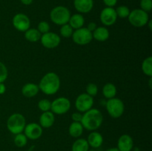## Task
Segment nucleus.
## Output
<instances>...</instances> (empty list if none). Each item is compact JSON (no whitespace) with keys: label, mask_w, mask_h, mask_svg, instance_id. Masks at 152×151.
Returning <instances> with one entry per match:
<instances>
[{"label":"nucleus","mask_w":152,"mask_h":151,"mask_svg":"<svg viewBox=\"0 0 152 151\" xmlns=\"http://www.w3.org/2000/svg\"><path fill=\"white\" fill-rule=\"evenodd\" d=\"M99 18L102 25L105 26H111L116 23L118 17L114 7H106L102 10Z\"/></svg>","instance_id":"f8f14e48"},{"label":"nucleus","mask_w":152,"mask_h":151,"mask_svg":"<svg viewBox=\"0 0 152 151\" xmlns=\"http://www.w3.org/2000/svg\"><path fill=\"white\" fill-rule=\"evenodd\" d=\"M68 24L74 30L83 28L85 24L84 16L81 13H75L74 15H71L68 21Z\"/></svg>","instance_id":"aec40b11"},{"label":"nucleus","mask_w":152,"mask_h":151,"mask_svg":"<svg viewBox=\"0 0 152 151\" xmlns=\"http://www.w3.org/2000/svg\"><path fill=\"white\" fill-rule=\"evenodd\" d=\"M38 107L42 112H46V111H50L51 107V102L48 99H42L38 102Z\"/></svg>","instance_id":"c85d7f7f"},{"label":"nucleus","mask_w":152,"mask_h":151,"mask_svg":"<svg viewBox=\"0 0 152 151\" xmlns=\"http://www.w3.org/2000/svg\"><path fill=\"white\" fill-rule=\"evenodd\" d=\"M96 28H97V25H96L95 22H90V23H88V25L87 28H86L92 33Z\"/></svg>","instance_id":"c9c22d12"},{"label":"nucleus","mask_w":152,"mask_h":151,"mask_svg":"<svg viewBox=\"0 0 152 151\" xmlns=\"http://www.w3.org/2000/svg\"><path fill=\"white\" fill-rule=\"evenodd\" d=\"M13 142H14L15 145L16 147H23L28 143V138L26 137V136L24 133H19V134L15 135Z\"/></svg>","instance_id":"a878e982"},{"label":"nucleus","mask_w":152,"mask_h":151,"mask_svg":"<svg viewBox=\"0 0 152 151\" xmlns=\"http://www.w3.org/2000/svg\"><path fill=\"white\" fill-rule=\"evenodd\" d=\"M20 1L25 5H30V4H32L34 0H20Z\"/></svg>","instance_id":"4c0bfd02"},{"label":"nucleus","mask_w":152,"mask_h":151,"mask_svg":"<svg viewBox=\"0 0 152 151\" xmlns=\"http://www.w3.org/2000/svg\"><path fill=\"white\" fill-rule=\"evenodd\" d=\"M88 151H95V150H88Z\"/></svg>","instance_id":"79ce46f5"},{"label":"nucleus","mask_w":152,"mask_h":151,"mask_svg":"<svg viewBox=\"0 0 152 151\" xmlns=\"http://www.w3.org/2000/svg\"><path fill=\"white\" fill-rule=\"evenodd\" d=\"M55 122L54 114L51 111L42 112L39 117V125L42 128H49L52 127Z\"/></svg>","instance_id":"dca6fc26"},{"label":"nucleus","mask_w":152,"mask_h":151,"mask_svg":"<svg viewBox=\"0 0 152 151\" xmlns=\"http://www.w3.org/2000/svg\"><path fill=\"white\" fill-rule=\"evenodd\" d=\"M40 41L42 46L48 49H53L59 45L61 41L60 36L56 33L48 32L46 33L42 34Z\"/></svg>","instance_id":"9d476101"},{"label":"nucleus","mask_w":152,"mask_h":151,"mask_svg":"<svg viewBox=\"0 0 152 151\" xmlns=\"http://www.w3.org/2000/svg\"><path fill=\"white\" fill-rule=\"evenodd\" d=\"M116 13H117V17L121 18V19H126L128 18L129 13H130V9L126 5H120L115 9Z\"/></svg>","instance_id":"cd10ccee"},{"label":"nucleus","mask_w":152,"mask_h":151,"mask_svg":"<svg viewBox=\"0 0 152 151\" xmlns=\"http://www.w3.org/2000/svg\"><path fill=\"white\" fill-rule=\"evenodd\" d=\"M151 24H152V21H151V20H150V19H149V21H148V23H147V25H148V28H149L150 30H152Z\"/></svg>","instance_id":"58836bf2"},{"label":"nucleus","mask_w":152,"mask_h":151,"mask_svg":"<svg viewBox=\"0 0 152 151\" xmlns=\"http://www.w3.org/2000/svg\"><path fill=\"white\" fill-rule=\"evenodd\" d=\"M6 92V86L4 83H0V95H3Z\"/></svg>","instance_id":"e433bc0d"},{"label":"nucleus","mask_w":152,"mask_h":151,"mask_svg":"<svg viewBox=\"0 0 152 151\" xmlns=\"http://www.w3.org/2000/svg\"><path fill=\"white\" fill-rule=\"evenodd\" d=\"M142 70L145 76H152V56L145 58L142 63Z\"/></svg>","instance_id":"393cba45"},{"label":"nucleus","mask_w":152,"mask_h":151,"mask_svg":"<svg viewBox=\"0 0 152 151\" xmlns=\"http://www.w3.org/2000/svg\"><path fill=\"white\" fill-rule=\"evenodd\" d=\"M140 9L148 13L152 9V0H140Z\"/></svg>","instance_id":"473e14b6"},{"label":"nucleus","mask_w":152,"mask_h":151,"mask_svg":"<svg viewBox=\"0 0 152 151\" xmlns=\"http://www.w3.org/2000/svg\"><path fill=\"white\" fill-rule=\"evenodd\" d=\"M71 16L69 9L62 5L53 7L50 13V19L51 22L55 25L60 26L68 23Z\"/></svg>","instance_id":"7ed1b4c3"},{"label":"nucleus","mask_w":152,"mask_h":151,"mask_svg":"<svg viewBox=\"0 0 152 151\" xmlns=\"http://www.w3.org/2000/svg\"><path fill=\"white\" fill-rule=\"evenodd\" d=\"M12 24L17 30L20 32H25L31 27V20L26 14L19 13L13 16Z\"/></svg>","instance_id":"9b49d317"},{"label":"nucleus","mask_w":152,"mask_h":151,"mask_svg":"<svg viewBox=\"0 0 152 151\" xmlns=\"http://www.w3.org/2000/svg\"><path fill=\"white\" fill-rule=\"evenodd\" d=\"M93 38L98 41H105L110 36L109 30L105 27H97L92 32Z\"/></svg>","instance_id":"6ab92c4d"},{"label":"nucleus","mask_w":152,"mask_h":151,"mask_svg":"<svg viewBox=\"0 0 152 151\" xmlns=\"http://www.w3.org/2000/svg\"><path fill=\"white\" fill-rule=\"evenodd\" d=\"M129 22L135 28H142L147 25L149 21L148 13L140 8H137L130 11L129 16Z\"/></svg>","instance_id":"423d86ee"},{"label":"nucleus","mask_w":152,"mask_h":151,"mask_svg":"<svg viewBox=\"0 0 152 151\" xmlns=\"http://www.w3.org/2000/svg\"><path fill=\"white\" fill-rule=\"evenodd\" d=\"M106 7H114L117 4L118 0H102Z\"/></svg>","instance_id":"f704fd0d"},{"label":"nucleus","mask_w":152,"mask_h":151,"mask_svg":"<svg viewBox=\"0 0 152 151\" xmlns=\"http://www.w3.org/2000/svg\"><path fill=\"white\" fill-rule=\"evenodd\" d=\"M108 115L114 118H118L123 115L125 110V105L123 101L119 98L108 99L105 104Z\"/></svg>","instance_id":"39448f33"},{"label":"nucleus","mask_w":152,"mask_h":151,"mask_svg":"<svg viewBox=\"0 0 152 151\" xmlns=\"http://www.w3.org/2000/svg\"><path fill=\"white\" fill-rule=\"evenodd\" d=\"M89 145L85 139H78L73 143L71 151H88Z\"/></svg>","instance_id":"b1692460"},{"label":"nucleus","mask_w":152,"mask_h":151,"mask_svg":"<svg viewBox=\"0 0 152 151\" xmlns=\"http://www.w3.org/2000/svg\"><path fill=\"white\" fill-rule=\"evenodd\" d=\"M94 105V98L87 93H81L75 101V107L80 113H85L91 109Z\"/></svg>","instance_id":"1a4fd4ad"},{"label":"nucleus","mask_w":152,"mask_h":151,"mask_svg":"<svg viewBox=\"0 0 152 151\" xmlns=\"http://www.w3.org/2000/svg\"><path fill=\"white\" fill-rule=\"evenodd\" d=\"M82 117H83V114L80 112L73 113L71 115V118H72L73 121H75V122H81Z\"/></svg>","instance_id":"72a5a7b5"},{"label":"nucleus","mask_w":152,"mask_h":151,"mask_svg":"<svg viewBox=\"0 0 152 151\" xmlns=\"http://www.w3.org/2000/svg\"><path fill=\"white\" fill-rule=\"evenodd\" d=\"M106 151H120L117 147H112V148H109V149L107 150Z\"/></svg>","instance_id":"ea45409f"},{"label":"nucleus","mask_w":152,"mask_h":151,"mask_svg":"<svg viewBox=\"0 0 152 151\" xmlns=\"http://www.w3.org/2000/svg\"><path fill=\"white\" fill-rule=\"evenodd\" d=\"M42 34L37 28H29L25 32V38L31 42H37L39 41Z\"/></svg>","instance_id":"5701e85b"},{"label":"nucleus","mask_w":152,"mask_h":151,"mask_svg":"<svg viewBox=\"0 0 152 151\" xmlns=\"http://www.w3.org/2000/svg\"><path fill=\"white\" fill-rule=\"evenodd\" d=\"M60 85V78L54 72L45 74L38 84L39 90L45 95H54L59 91Z\"/></svg>","instance_id":"f257e3e1"},{"label":"nucleus","mask_w":152,"mask_h":151,"mask_svg":"<svg viewBox=\"0 0 152 151\" xmlns=\"http://www.w3.org/2000/svg\"><path fill=\"white\" fill-rule=\"evenodd\" d=\"M71 104L69 99L66 97H59L51 102L50 111L53 114L63 115L71 109Z\"/></svg>","instance_id":"6e6552de"},{"label":"nucleus","mask_w":152,"mask_h":151,"mask_svg":"<svg viewBox=\"0 0 152 151\" xmlns=\"http://www.w3.org/2000/svg\"><path fill=\"white\" fill-rule=\"evenodd\" d=\"M84 130L83 124L81 122H75L73 121L69 126L68 128V133L69 135L73 138H79L82 136Z\"/></svg>","instance_id":"412c9836"},{"label":"nucleus","mask_w":152,"mask_h":151,"mask_svg":"<svg viewBox=\"0 0 152 151\" xmlns=\"http://www.w3.org/2000/svg\"><path fill=\"white\" fill-rule=\"evenodd\" d=\"M43 133L42 127L39 124L35 122H31L25 125L24 129V134L26 136L28 139L37 140L39 139Z\"/></svg>","instance_id":"ddd939ff"},{"label":"nucleus","mask_w":152,"mask_h":151,"mask_svg":"<svg viewBox=\"0 0 152 151\" xmlns=\"http://www.w3.org/2000/svg\"><path fill=\"white\" fill-rule=\"evenodd\" d=\"M134 148V140L131 136L123 134L117 141V149L120 151H132Z\"/></svg>","instance_id":"4468645a"},{"label":"nucleus","mask_w":152,"mask_h":151,"mask_svg":"<svg viewBox=\"0 0 152 151\" xmlns=\"http://www.w3.org/2000/svg\"><path fill=\"white\" fill-rule=\"evenodd\" d=\"M98 93V87L96 84L94 83H89L87 86H86V93L88 94L89 96H96Z\"/></svg>","instance_id":"7c9ffc66"},{"label":"nucleus","mask_w":152,"mask_h":151,"mask_svg":"<svg viewBox=\"0 0 152 151\" xmlns=\"http://www.w3.org/2000/svg\"><path fill=\"white\" fill-rule=\"evenodd\" d=\"M83 113L81 124L84 129L89 131H94L100 127L103 121V115L99 110L91 108Z\"/></svg>","instance_id":"f03ea898"},{"label":"nucleus","mask_w":152,"mask_h":151,"mask_svg":"<svg viewBox=\"0 0 152 151\" xmlns=\"http://www.w3.org/2000/svg\"><path fill=\"white\" fill-rule=\"evenodd\" d=\"M151 81H152V78H151V77H150V79H149V87H150V89H151V87H152Z\"/></svg>","instance_id":"a19ab883"},{"label":"nucleus","mask_w":152,"mask_h":151,"mask_svg":"<svg viewBox=\"0 0 152 151\" xmlns=\"http://www.w3.org/2000/svg\"><path fill=\"white\" fill-rule=\"evenodd\" d=\"M37 29L39 31V33L41 34L46 33L50 31V25H49V23L48 22L42 21V22H40L38 24V26H37Z\"/></svg>","instance_id":"2f4dec72"},{"label":"nucleus","mask_w":152,"mask_h":151,"mask_svg":"<svg viewBox=\"0 0 152 151\" xmlns=\"http://www.w3.org/2000/svg\"><path fill=\"white\" fill-rule=\"evenodd\" d=\"M87 142L89 147H91L93 148H98L102 146L103 143V137L100 133L94 130V131H91V133L88 135Z\"/></svg>","instance_id":"f3484780"},{"label":"nucleus","mask_w":152,"mask_h":151,"mask_svg":"<svg viewBox=\"0 0 152 151\" xmlns=\"http://www.w3.org/2000/svg\"><path fill=\"white\" fill-rule=\"evenodd\" d=\"M8 70L6 65L1 62H0V83H4L7 78Z\"/></svg>","instance_id":"c756f323"},{"label":"nucleus","mask_w":152,"mask_h":151,"mask_svg":"<svg viewBox=\"0 0 152 151\" xmlns=\"http://www.w3.org/2000/svg\"><path fill=\"white\" fill-rule=\"evenodd\" d=\"M39 91L38 84L34 83H27L22 87V93L27 98H32L37 96Z\"/></svg>","instance_id":"a211bd4d"},{"label":"nucleus","mask_w":152,"mask_h":151,"mask_svg":"<svg viewBox=\"0 0 152 151\" xmlns=\"http://www.w3.org/2000/svg\"><path fill=\"white\" fill-rule=\"evenodd\" d=\"M72 40L79 45H86L93 40L92 33L86 28H81L74 30L72 34Z\"/></svg>","instance_id":"0eeeda50"},{"label":"nucleus","mask_w":152,"mask_h":151,"mask_svg":"<svg viewBox=\"0 0 152 151\" xmlns=\"http://www.w3.org/2000/svg\"><path fill=\"white\" fill-rule=\"evenodd\" d=\"M102 95L105 96L106 99H110L115 97L117 94V87L112 83H106L105 85L102 87Z\"/></svg>","instance_id":"4be33fe9"},{"label":"nucleus","mask_w":152,"mask_h":151,"mask_svg":"<svg viewBox=\"0 0 152 151\" xmlns=\"http://www.w3.org/2000/svg\"><path fill=\"white\" fill-rule=\"evenodd\" d=\"M74 6L79 13H88L94 7V0H74Z\"/></svg>","instance_id":"2eb2a0df"},{"label":"nucleus","mask_w":152,"mask_h":151,"mask_svg":"<svg viewBox=\"0 0 152 151\" xmlns=\"http://www.w3.org/2000/svg\"><path fill=\"white\" fill-rule=\"evenodd\" d=\"M26 120L21 113H13L8 117L7 120V128L9 132L16 135L24 131Z\"/></svg>","instance_id":"20e7f679"},{"label":"nucleus","mask_w":152,"mask_h":151,"mask_svg":"<svg viewBox=\"0 0 152 151\" xmlns=\"http://www.w3.org/2000/svg\"><path fill=\"white\" fill-rule=\"evenodd\" d=\"M74 30L70 26L68 23L65 24L61 26L60 30H59V33L62 36L65 37V38H70L72 36V34L74 33Z\"/></svg>","instance_id":"bb28decb"}]
</instances>
